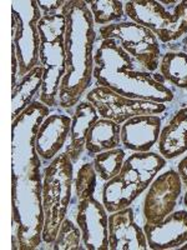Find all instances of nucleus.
Segmentation results:
<instances>
[{
  "label": "nucleus",
  "mask_w": 187,
  "mask_h": 250,
  "mask_svg": "<svg viewBox=\"0 0 187 250\" xmlns=\"http://www.w3.org/2000/svg\"><path fill=\"white\" fill-rule=\"evenodd\" d=\"M49 106L35 100L12 124L13 249L33 250L43 242L44 208L41 158L37 134Z\"/></svg>",
  "instance_id": "nucleus-1"
},
{
  "label": "nucleus",
  "mask_w": 187,
  "mask_h": 250,
  "mask_svg": "<svg viewBox=\"0 0 187 250\" xmlns=\"http://www.w3.org/2000/svg\"><path fill=\"white\" fill-rule=\"evenodd\" d=\"M61 12L66 17V73L62 78L57 104L71 109L81 102L94 78L95 21L86 1H66Z\"/></svg>",
  "instance_id": "nucleus-2"
},
{
  "label": "nucleus",
  "mask_w": 187,
  "mask_h": 250,
  "mask_svg": "<svg viewBox=\"0 0 187 250\" xmlns=\"http://www.w3.org/2000/svg\"><path fill=\"white\" fill-rule=\"evenodd\" d=\"M97 85L131 99L168 104L175 98L161 75L153 74L128 54L116 40H101L94 55Z\"/></svg>",
  "instance_id": "nucleus-3"
},
{
  "label": "nucleus",
  "mask_w": 187,
  "mask_h": 250,
  "mask_svg": "<svg viewBox=\"0 0 187 250\" xmlns=\"http://www.w3.org/2000/svg\"><path fill=\"white\" fill-rule=\"evenodd\" d=\"M166 164L168 160L160 153L146 151L129 155L121 171L105 182L102 189V204L108 213L130 207L150 187Z\"/></svg>",
  "instance_id": "nucleus-4"
},
{
  "label": "nucleus",
  "mask_w": 187,
  "mask_h": 250,
  "mask_svg": "<svg viewBox=\"0 0 187 250\" xmlns=\"http://www.w3.org/2000/svg\"><path fill=\"white\" fill-rule=\"evenodd\" d=\"M66 17L64 13L43 14L39 21V64L43 66V86L39 100L45 105L57 104L60 85L66 73Z\"/></svg>",
  "instance_id": "nucleus-5"
},
{
  "label": "nucleus",
  "mask_w": 187,
  "mask_h": 250,
  "mask_svg": "<svg viewBox=\"0 0 187 250\" xmlns=\"http://www.w3.org/2000/svg\"><path fill=\"white\" fill-rule=\"evenodd\" d=\"M74 188V163L68 154L59 155L43 171V242L54 243L62 222L68 215Z\"/></svg>",
  "instance_id": "nucleus-6"
},
{
  "label": "nucleus",
  "mask_w": 187,
  "mask_h": 250,
  "mask_svg": "<svg viewBox=\"0 0 187 250\" xmlns=\"http://www.w3.org/2000/svg\"><path fill=\"white\" fill-rule=\"evenodd\" d=\"M125 15L150 29L162 43L176 42L187 35L186 1H126Z\"/></svg>",
  "instance_id": "nucleus-7"
},
{
  "label": "nucleus",
  "mask_w": 187,
  "mask_h": 250,
  "mask_svg": "<svg viewBox=\"0 0 187 250\" xmlns=\"http://www.w3.org/2000/svg\"><path fill=\"white\" fill-rule=\"evenodd\" d=\"M43 17L35 0H14L12 3V48L19 64V79L39 65V21Z\"/></svg>",
  "instance_id": "nucleus-8"
},
{
  "label": "nucleus",
  "mask_w": 187,
  "mask_h": 250,
  "mask_svg": "<svg viewBox=\"0 0 187 250\" xmlns=\"http://www.w3.org/2000/svg\"><path fill=\"white\" fill-rule=\"evenodd\" d=\"M99 33L102 40H116L120 46L146 70L155 73L159 69L161 60L160 40L146 26L135 21H120L101 26Z\"/></svg>",
  "instance_id": "nucleus-9"
},
{
  "label": "nucleus",
  "mask_w": 187,
  "mask_h": 250,
  "mask_svg": "<svg viewBox=\"0 0 187 250\" xmlns=\"http://www.w3.org/2000/svg\"><path fill=\"white\" fill-rule=\"evenodd\" d=\"M85 97L95 106L100 118L119 125L139 115H160L168 109V105L162 103L131 99L100 85L91 89Z\"/></svg>",
  "instance_id": "nucleus-10"
},
{
  "label": "nucleus",
  "mask_w": 187,
  "mask_h": 250,
  "mask_svg": "<svg viewBox=\"0 0 187 250\" xmlns=\"http://www.w3.org/2000/svg\"><path fill=\"white\" fill-rule=\"evenodd\" d=\"M182 187L184 183L177 170L166 169L156 176L144 199L142 213L146 223H160L175 211L182 194Z\"/></svg>",
  "instance_id": "nucleus-11"
},
{
  "label": "nucleus",
  "mask_w": 187,
  "mask_h": 250,
  "mask_svg": "<svg viewBox=\"0 0 187 250\" xmlns=\"http://www.w3.org/2000/svg\"><path fill=\"white\" fill-rule=\"evenodd\" d=\"M75 223L80 228L85 249L109 250V215L102 203L94 196L80 200Z\"/></svg>",
  "instance_id": "nucleus-12"
},
{
  "label": "nucleus",
  "mask_w": 187,
  "mask_h": 250,
  "mask_svg": "<svg viewBox=\"0 0 187 250\" xmlns=\"http://www.w3.org/2000/svg\"><path fill=\"white\" fill-rule=\"evenodd\" d=\"M149 248L145 231L135 220L131 207L109 215V249L146 250Z\"/></svg>",
  "instance_id": "nucleus-13"
},
{
  "label": "nucleus",
  "mask_w": 187,
  "mask_h": 250,
  "mask_svg": "<svg viewBox=\"0 0 187 250\" xmlns=\"http://www.w3.org/2000/svg\"><path fill=\"white\" fill-rule=\"evenodd\" d=\"M149 249L166 250L181 248L187 242V210L172 211L160 223L144 225Z\"/></svg>",
  "instance_id": "nucleus-14"
},
{
  "label": "nucleus",
  "mask_w": 187,
  "mask_h": 250,
  "mask_svg": "<svg viewBox=\"0 0 187 250\" xmlns=\"http://www.w3.org/2000/svg\"><path fill=\"white\" fill-rule=\"evenodd\" d=\"M162 120L159 115H139L121 126V143L133 153L151 151L160 139Z\"/></svg>",
  "instance_id": "nucleus-15"
},
{
  "label": "nucleus",
  "mask_w": 187,
  "mask_h": 250,
  "mask_svg": "<svg viewBox=\"0 0 187 250\" xmlns=\"http://www.w3.org/2000/svg\"><path fill=\"white\" fill-rule=\"evenodd\" d=\"M71 117L66 114H49L40 125L37 134V151L41 160L55 159L70 135Z\"/></svg>",
  "instance_id": "nucleus-16"
},
{
  "label": "nucleus",
  "mask_w": 187,
  "mask_h": 250,
  "mask_svg": "<svg viewBox=\"0 0 187 250\" xmlns=\"http://www.w3.org/2000/svg\"><path fill=\"white\" fill-rule=\"evenodd\" d=\"M71 129L69 135V144L66 146L65 153L73 163H76L81 158L82 153L86 150V137L88 131L96 120L100 119V115L95 106L88 100L81 102L75 106L74 115L71 118Z\"/></svg>",
  "instance_id": "nucleus-17"
},
{
  "label": "nucleus",
  "mask_w": 187,
  "mask_h": 250,
  "mask_svg": "<svg viewBox=\"0 0 187 250\" xmlns=\"http://www.w3.org/2000/svg\"><path fill=\"white\" fill-rule=\"evenodd\" d=\"M159 153L166 160H172L187 151V106L180 109L162 128L157 143Z\"/></svg>",
  "instance_id": "nucleus-18"
},
{
  "label": "nucleus",
  "mask_w": 187,
  "mask_h": 250,
  "mask_svg": "<svg viewBox=\"0 0 187 250\" xmlns=\"http://www.w3.org/2000/svg\"><path fill=\"white\" fill-rule=\"evenodd\" d=\"M121 144V126L115 122L102 119L94 123L86 137V151L91 156L119 148Z\"/></svg>",
  "instance_id": "nucleus-19"
},
{
  "label": "nucleus",
  "mask_w": 187,
  "mask_h": 250,
  "mask_svg": "<svg viewBox=\"0 0 187 250\" xmlns=\"http://www.w3.org/2000/svg\"><path fill=\"white\" fill-rule=\"evenodd\" d=\"M43 75L44 69L43 66H35L31 71L24 78L20 79L17 86L13 88L12 94V119L15 120L20 114L23 113L31 103L35 102L34 98L37 95L40 97V91L43 86Z\"/></svg>",
  "instance_id": "nucleus-20"
},
{
  "label": "nucleus",
  "mask_w": 187,
  "mask_h": 250,
  "mask_svg": "<svg viewBox=\"0 0 187 250\" xmlns=\"http://www.w3.org/2000/svg\"><path fill=\"white\" fill-rule=\"evenodd\" d=\"M160 75L166 83L187 89V54L184 51H168L160 60Z\"/></svg>",
  "instance_id": "nucleus-21"
},
{
  "label": "nucleus",
  "mask_w": 187,
  "mask_h": 250,
  "mask_svg": "<svg viewBox=\"0 0 187 250\" xmlns=\"http://www.w3.org/2000/svg\"><path fill=\"white\" fill-rule=\"evenodd\" d=\"M126 158L124 149L115 148L96 154L94 156L93 164L100 179L109 182L121 171Z\"/></svg>",
  "instance_id": "nucleus-22"
},
{
  "label": "nucleus",
  "mask_w": 187,
  "mask_h": 250,
  "mask_svg": "<svg viewBox=\"0 0 187 250\" xmlns=\"http://www.w3.org/2000/svg\"><path fill=\"white\" fill-rule=\"evenodd\" d=\"M86 4L97 25L120 23L125 17V4L119 0H89Z\"/></svg>",
  "instance_id": "nucleus-23"
},
{
  "label": "nucleus",
  "mask_w": 187,
  "mask_h": 250,
  "mask_svg": "<svg viewBox=\"0 0 187 250\" xmlns=\"http://www.w3.org/2000/svg\"><path fill=\"white\" fill-rule=\"evenodd\" d=\"M97 187V174L93 163H84L74 175V189L77 202L94 196Z\"/></svg>",
  "instance_id": "nucleus-24"
},
{
  "label": "nucleus",
  "mask_w": 187,
  "mask_h": 250,
  "mask_svg": "<svg viewBox=\"0 0 187 250\" xmlns=\"http://www.w3.org/2000/svg\"><path fill=\"white\" fill-rule=\"evenodd\" d=\"M82 243V236L80 228L76 223L66 218L62 222L60 227L57 235L53 243V249L54 250H73V249H82L84 247H80Z\"/></svg>",
  "instance_id": "nucleus-25"
},
{
  "label": "nucleus",
  "mask_w": 187,
  "mask_h": 250,
  "mask_svg": "<svg viewBox=\"0 0 187 250\" xmlns=\"http://www.w3.org/2000/svg\"><path fill=\"white\" fill-rule=\"evenodd\" d=\"M66 1H61V0H54V1H46V0H39L37 5H39L40 10L43 14H51V13H56L57 9L64 8Z\"/></svg>",
  "instance_id": "nucleus-26"
},
{
  "label": "nucleus",
  "mask_w": 187,
  "mask_h": 250,
  "mask_svg": "<svg viewBox=\"0 0 187 250\" xmlns=\"http://www.w3.org/2000/svg\"><path fill=\"white\" fill-rule=\"evenodd\" d=\"M177 171H179L180 176H181L184 185H187V155L184 156L180 160L179 164H177Z\"/></svg>",
  "instance_id": "nucleus-27"
},
{
  "label": "nucleus",
  "mask_w": 187,
  "mask_h": 250,
  "mask_svg": "<svg viewBox=\"0 0 187 250\" xmlns=\"http://www.w3.org/2000/svg\"><path fill=\"white\" fill-rule=\"evenodd\" d=\"M184 50H182V51H184V53H186V54H187V35H186V38H185V39H184Z\"/></svg>",
  "instance_id": "nucleus-28"
},
{
  "label": "nucleus",
  "mask_w": 187,
  "mask_h": 250,
  "mask_svg": "<svg viewBox=\"0 0 187 250\" xmlns=\"http://www.w3.org/2000/svg\"><path fill=\"white\" fill-rule=\"evenodd\" d=\"M184 204H185V207L187 208V190L185 191V195H184Z\"/></svg>",
  "instance_id": "nucleus-29"
}]
</instances>
